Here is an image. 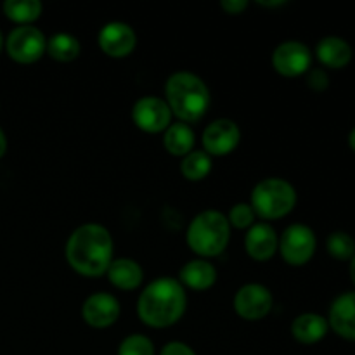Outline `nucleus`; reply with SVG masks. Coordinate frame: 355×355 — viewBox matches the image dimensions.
Returning <instances> with one entry per match:
<instances>
[{
  "instance_id": "30",
  "label": "nucleus",
  "mask_w": 355,
  "mask_h": 355,
  "mask_svg": "<svg viewBox=\"0 0 355 355\" xmlns=\"http://www.w3.org/2000/svg\"><path fill=\"white\" fill-rule=\"evenodd\" d=\"M257 3L263 7H279V6H284L286 2H284V0H274V2L272 0H259Z\"/></svg>"
},
{
  "instance_id": "2",
  "label": "nucleus",
  "mask_w": 355,
  "mask_h": 355,
  "mask_svg": "<svg viewBox=\"0 0 355 355\" xmlns=\"http://www.w3.org/2000/svg\"><path fill=\"white\" fill-rule=\"evenodd\" d=\"M186 305V288L173 277H158L139 297L137 314L149 328H168L182 318Z\"/></svg>"
},
{
  "instance_id": "23",
  "label": "nucleus",
  "mask_w": 355,
  "mask_h": 355,
  "mask_svg": "<svg viewBox=\"0 0 355 355\" xmlns=\"http://www.w3.org/2000/svg\"><path fill=\"white\" fill-rule=\"evenodd\" d=\"M180 172L191 182H198L211 172V156L205 151H191L180 163Z\"/></svg>"
},
{
  "instance_id": "22",
  "label": "nucleus",
  "mask_w": 355,
  "mask_h": 355,
  "mask_svg": "<svg viewBox=\"0 0 355 355\" xmlns=\"http://www.w3.org/2000/svg\"><path fill=\"white\" fill-rule=\"evenodd\" d=\"M44 6L38 0H7L3 3V12L14 23L21 26H28L30 23L37 21L42 16Z\"/></svg>"
},
{
  "instance_id": "3",
  "label": "nucleus",
  "mask_w": 355,
  "mask_h": 355,
  "mask_svg": "<svg viewBox=\"0 0 355 355\" xmlns=\"http://www.w3.org/2000/svg\"><path fill=\"white\" fill-rule=\"evenodd\" d=\"M165 97L172 114L182 123H196L210 107V90L198 75L177 71L170 75L165 85Z\"/></svg>"
},
{
  "instance_id": "32",
  "label": "nucleus",
  "mask_w": 355,
  "mask_h": 355,
  "mask_svg": "<svg viewBox=\"0 0 355 355\" xmlns=\"http://www.w3.org/2000/svg\"><path fill=\"white\" fill-rule=\"evenodd\" d=\"M350 277H352V283L355 284V255L352 257V262H350Z\"/></svg>"
},
{
  "instance_id": "25",
  "label": "nucleus",
  "mask_w": 355,
  "mask_h": 355,
  "mask_svg": "<svg viewBox=\"0 0 355 355\" xmlns=\"http://www.w3.org/2000/svg\"><path fill=\"white\" fill-rule=\"evenodd\" d=\"M118 355H155V345L144 335H130L120 343Z\"/></svg>"
},
{
  "instance_id": "11",
  "label": "nucleus",
  "mask_w": 355,
  "mask_h": 355,
  "mask_svg": "<svg viewBox=\"0 0 355 355\" xmlns=\"http://www.w3.org/2000/svg\"><path fill=\"white\" fill-rule=\"evenodd\" d=\"M205 153L210 156H227L238 148L241 141V130L238 125L227 118L215 120L203 132Z\"/></svg>"
},
{
  "instance_id": "15",
  "label": "nucleus",
  "mask_w": 355,
  "mask_h": 355,
  "mask_svg": "<svg viewBox=\"0 0 355 355\" xmlns=\"http://www.w3.org/2000/svg\"><path fill=\"white\" fill-rule=\"evenodd\" d=\"M328 324L338 336L355 342V291L340 295L333 302Z\"/></svg>"
},
{
  "instance_id": "6",
  "label": "nucleus",
  "mask_w": 355,
  "mask_h": 355,
  "mask_svg": "<svg viewBox=\"0 0 355 355\" xmlns=\"http://www.w3.org/2000/svg\"><path fill=\"white\" fill-rule=\"evenodd\" d=\"M6 49L10 59H14L16 62L31 64L47 52V38L38 28L31 26V24L17 26L7 37Z\"/></svg>"
},
{
  "instance_id": "9",
  "label": "nucleus",
  "mask_w": 355,
  "mask_h": 355,
  "mask_svg": "<svg viewBox=\"0 0 355 355\" xmlns=\"http://www.w3.org/2000/svg\"><path fill=\"white\" fill-rule=\"evenodd\" d=\"M311 49L298 40H288L277 45L272 52V66L279 75L295 78L311 69Z\"/></svg>"
},
{
  "instance_id": "21",
  "label": "nucleus",
  "mask_w": 355,
  "mask_h": 355,
  "mask_svg": "<svg viewBox=\"0 0 355 355\" xmlns=\"http://www.w3.org/2000/svg\"><path fill=\"white\" fill-rule=\"evenodd\" d=\"M82 52L78 38L69 33H55L47 40V54L54 61L59 62H71Z\"/></svg>"
},
{
  "instance_id": "4",
  "label": "nucleus",
  "mask_w": 355,
  "mask_h": 355,
  "mask_svg": "<svg viewBox=\"0 0 355 355\" xmlns=\"http://www.w3.org/2000/svg\"><path fill=\"white\" fill-rule=\"evenodd\" d=\"M187 246L196 255L211 259L224 253L231 239L227 217L217 210H205L193 218L187 227Z\"/></svg>"
},
{
  "instance_id": "16",
  "label": "nucleus",
  "mask_w": 355,
  "mask_h": 355,
  "mask_svg": "<svg viewBox=\"0 0 355 355\" xmlns=\"http://www.w3.org/2000/svg\"><path fill=\"white\" fill-rule=\"evenodd\" d=\"M215 281H217V269L214 267V263L205 259L191 260L180 269L179 283L194 291L210 290Z\"/></svg>"
},
{
  "instance_id": "27",
  "label": "nucleus",
  "mask_w": 355,
  "mask_h": 355,
  "mask_svg": "<svg viewBox=\"0 0 355 355\" xmlns=\"http://www.w3.org/2000/svg\"><path fill=\"white\" fill-rule=\"evenodd\" d=\"M307 83L312 90L315 92H322L328 89L329 85V76L324 69H311L307 75Z\"/></svg>"
},
{
  "instance_id": "28",
  "label": "nucleus",
  "mask_w": 355,
  "mask_h": 355,
  "mask_svg": "<svg viewBox=\"0 0 355 355\" xmlns=\"http://www.w3.org/2000/svg\"><path fill=\"white\" fill-rule=\"evenodd\" d=\"M159 355H196V352L182 342H170L163 347Z\"/></svg>"
},
{
  "instance_id": "7",
  "label": "nucleus",
  "mask_w": 355,
  "mask_h": 355,
  "mask_svg": "<svg viewBox=\"0 0 355 355\" xmlns=\"http://www.w3.org/2000/svg\"><path fill=\"white\" fill-rule=\"evenodd\" d=\"M315 246L318 241L314 231L304 224H293L286 227L279 239V252L284 262L295 267L305 266L314 257Z\"/></svg>"
},
{
  "instance_id": "24",
  "label": "nucleus",
  "mask_w": 355,
  "mask_h": 355,
  "mask_svg": "<svg viewBox=\"0 0 355 355\" xmlns=\"http://www.w3.org/2000/svg\"><path fill=\"white\" fill-rule=\"evenodd\" d=\"M326 248L336 260H349L355 255V241L347 232H333L326 241Z\"/></svg>"
},
{
  "instance_id": "33",
  "label": "nucleus",
  "mask_w": 355,
  "mask_h": 355,
  "mask_svg": "<svg viewBox=\"0 0 355 355\" xmlns=\"http://www.w3.org/2000/svg\"><path fill=\"white\" fill-rule=\"evenodd\" d=\"M349 144H350V148H352L355 151V128L352 132H350V135H349Z\"/></svg>"
},
{
  "instance_id": "18",
  "label": "nucleus",
  "mask_w": 355,
  "mask_h": 355,
  "mask_svg": "<svg viewBox=\"0 0 355 355\" xmlns=\"http://www.w3.org/2000/svg\"><path fill=\"white\" fill-rule=\"evenodd\" d=\"M315 55L328 68L340 69L345 68L352 59V47L340 37H326L318 44Z\"/></svg>"
},
{
  "instance_id": "31",
  "label": "nucleus",
  "mask_w": 355,
  "mask_h": 355,
  "mask_svg": "<svg viewBox=\"0 0 355 355\" xmlns=\"http://www.w3.org/2000/svg\"><path fill=\"white\" fill-rule=\"evenodd\" d=\"M6 151H7V139H6V134H3V130L0 128V158L6 155Z\"/></svg>"
},
{
  "instance_id": "20",
  "label": "nucleus",
  "mask_w": 355,
  "mask_h": 355,
  "mask_svg": "<svg viewBox=\"0 0 355 355\" xmlns=\"http://www.w3.org/2000/svg\"><path fill=\"white\" fill-rule=\"evenodd\" d=\"M194 132L187 123L177 121L165 130L163 146L172 156H187L194 148Z\"/></svg>"
},
{
  "instance_id": "10",
  "label": "nucleus",
  "mask_w": 355,
  "mask_h": 355,
  "mask_svg": "<svg viewBox=\"0 0 355 355\" xmlns=\"http://www.w3.org/2000/svg\"><path fill=\"white\" fill-rule=\"evenodd\" d=\"M274 304L272 293L269 288L259 283L245 284L238 290L234 297L236 314L246 321H260L270 312Z\"/></svg>"
},
{
  "instance_id": "34",
  "label": "nucleus",
  "mask_w": 355,
  "mask_h": 355,
  "mask_svg": "<svg viewBox=\"0 0 355 355\" xmlns=\"http://www.w3.org/2000/svg\"><path fill=\"white\" fill-rule=\"evenodd\" d=\"M2 45H3V40H2V33H0V51H2Z\"/></svg>"
},
{
  "instance_id": "19",
  "label": "nucleus",
  "mask_w": 355,
  "mask_h": 355,
  "mask_svg": "<svg viewBox=\"0 0 355 355\" xmlns=\"http://www.w3.org/2000/svg\"><path fill=\"white\" fill-rule=\"evenodd\" d=\"M328 319H324L319 314H302L291 324V333H293L295 340L304 345H314V343L321 342L328 333Z\"/></svg>"
},
{
  "instance_id": "12",
  "label": "nucleus",
  "mask_w": 355,
  "mask_h": 355,
  "mask_svg": "<svg viewBox=\"0 0 355 355\" xmlns=\"http://www.w3.org/2000/svg\"><path fill=\"white\" fill-rule=\"evenodd\" d=\"M97 40H99V47L104 54L120 59L127 58L134 52L135 45H137V35L127 23L111 21L101 28Z\"/></svg>"
},
{
  "instance_id": "26",
  "label": "nucleus",
  "mask_w": 355,
  "mask_h": 355,
  "mask_svg": "<svg viewBox=\"0 0 355 355\" xmlns=\"http://www.w3.org/2000/svg\"><path fill=\"white\" fill-rule=\"evenodd\" d=\"M255 211H253L252 205L248 203H238L229 210L227 222L231 227L236 229H250L255 224Z\"/></svg>"
},
{
  "instance_id": "8",
  "label": "nucleus",
  "mask_w": 355,
  "mask_h": 355,
  "mask_svg": "<svg viewBox=\"0 0 355 355\" xmlns=\"http://www.w3.org/2000/svg\"><path fill=\"white\" fill-rule=\"evenodd\" d=\"M172 111L165 99L156 96H144L132 107V120L137 128L148 134H159L172 125Z\"/></svg>"
},
{
  "instance_id": "13",
  "label": "nucleus",
  "mask_w": 355,
  "mask_h": 355,
  "mask_svg": "<svg viewBox=\"0 0 355 355\" xmlns=\"http://www.w3.org/2000/svg\"><path fill=\"white\" fill-rule=\"evenodd\" d=\"M120 302L111 293H94L83 302L82 315L89 326L96 329H104L113 326L120 318Z\"/></svg>"
},
{
  "instance_id": "5",
  "label": "nucleus",
  "mask_w": 355,
  "mask_h": 355,
  "mask_svg": "<svg viewBox=\"0 0 355 355\" xmlns=\"http://www.w3.org/2000/svg\"><path fill=\"white\" fill-rule=\"evenodd\" d=\"M252 208L255 215L266 220L286 217L297 205V191L288 180L279 177L263 179L253 187Z\"/></svg>"
},
{
  "instance_id": "14",
  "label": "nucleus",
  "mask_w": 355,
  "mask_h": 355,
  "mask_svg": "<svg viewBox=\"0 0 355 355\" xmlns=\"http://www.w3.org/2000/svg\"><path fill=\"white\" fill-rule=\"evenodd\" d=\"M279 248V238L272 225L259 222L248 229L245 238V250L257 262H266L276 255Z\"/></svg>"
},
{
  "instance_id": "1",
  "label": "nucleus",
  "mask_w": 355,
  "mask_h": 355,
  "mask_svg": "<svg viewBox=\"0 0 355 355\" xmlns=\"http://www.w3.org/2000/svg\"><path fill=\"white\" fill-rule=\"evenodd\" d=\"M66 260L73 270L85 277H99L113 262V238L101 224L76 227L66 243Z\"/></svg>"
},
{
  "instance_id": "29",
  "label": "nucleus",
  "mask_w": 355,
  "mask_h": 355,
  "mask_svg": "<svg viewBox=\"0 0 355 355\" xmlns=\"http://www.w3.org/2000/svg\"><path fill=\"white\" fill-rule=\"evenodd\" d=\"M220 7L227 14H234L236 16V14H241L248 7V2L246 0H222Z\"/></svg>"
},
{
  "instance_id": "17",
  "label": "nucleus",
  "mask_w": 355,
  "mask_h": 355,
  "mask_svg": "<svg viewBox=\"0 0 355 355\" xmlns=\"http://www.w3.org/2000/svg\"><path fill=\"white\" fill-rule=\"evenodd\" d=\"M106 274L111 284L123 291L135 290V288L141 286L142 279H144V270L132 259L113 260Z\"/></svg>"
}]
</instances>
